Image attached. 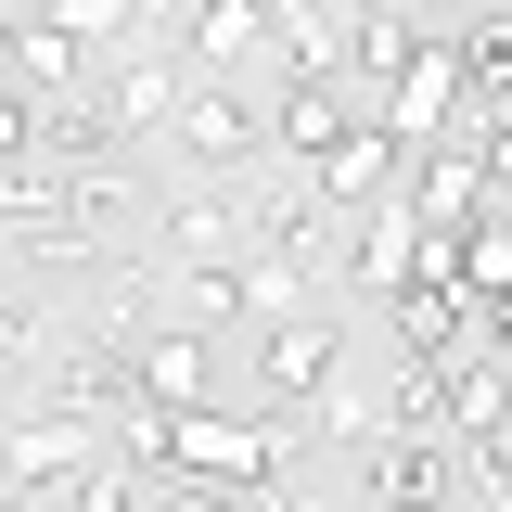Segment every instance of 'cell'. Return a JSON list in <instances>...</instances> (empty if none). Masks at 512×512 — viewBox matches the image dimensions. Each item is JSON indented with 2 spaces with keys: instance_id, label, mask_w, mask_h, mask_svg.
Segmentation results:
<instances>
[{
  "instance_id": "10",
  "label": "cell",
  "mask_w": 512,
  "mask_h": 512,
  "mask_svg": "<svg viewBox=\"0 0 512 512\" xmlns=\"http://www.w3.org/2000/svg\"><path fill=\"white\" fill-rule=\"evenodd\" d=\"M256 39H269V13H256V0H205V13H192V64H244Z\"/></svg>"
},
{
  "instance_id": "13",
  "label": "cell",
  "mask_w": 512,
  "mask_h": 512,
  "mask_svg": "<svg viewBox=\"0 0 512 512\" xmlns=\"http://www.w3.org/2000/svg\"><path fill=\"white\" fill-rule=\"evenodd\" d=\"M180 320H244V269H192L180 256Z\"/></svg>"
},
{
  "instance_id": "2",
  "label": "cell",
  "mask_w": 512,
  "mask_h": 512,
  "mask_svg": "<svg viewBox=\"0 0 512 512\" xmlns=\"http://www.w3.org/2000/svg\"><path fill=\"white\" fill-rule=\"evenodd\" d=\"M90 461H103V423H77V410L0 423V500H64V487H77Z\"/></svg>"
},
{
  "instance_id": "6",
  "label": "cell",
  "mask_w": 512,
  "mask_h": 512,
  "mask_svg": "<svg viewBox=\"0 0 512 512\" xmlns=\"http://www.w3.org/2000/svg\"><path fill=\"white\" fill-rule=\"evenodd\" d=\"M333 359H346V346H333V320H282V333H269V359H256V372H269V397H295V410H308V397H333Z\"/></svg>"
},
{
  "instance_id": "15",
  "label": "cell",
  "mask_w": 512,
  "mask_h": 512,
  "mask_svg": "<svg viewBox=\"0 0 512 512\" xmlns=\"http://www.w3.org/2000/svg\"><path fill=\"white\" fill-rule=\"evenodd\" d=\"M0 512H26V500H0Z\"/></svg>"
},
{
  "instance_id": "11",
  "label": "cell",
  "mask_w": 512,
  "mask_h": 512,
  "mask_svg": "<svg viewBox=\"0 0 512 512\" xmlns=\"http://www.w3.org/2000/svg\"><path fill=\"white\" fill-rule=\"evenodd\" d=\"M141 500H154V474H128V461H90L64 487V512H141Z\"/></svg>"
},
{
  "instance_id": "12",
  "label": "cell",
  "mask_w": 512,
  "mask_h": 512,
  "mask_svg": "<svg viewBox=\"0 0 512 512\" xmlns=\"http://www.w3.org/2000/svg\"><path fill=\"white\" fill-rule=\"evenodd\" d=\"M141 512H282V500H244V487H205V474H154Z\"/></svg>"
},
{
  "instance_id": "1",
  "label": "cell",
  "mask_w": 512,
  "mask_h": 512,
  "mask_svg": "<svg viewBox=\"0 0 512 512\" xmlns=\"http://www.w3.org/2000/svg\"><path fill=\"white\" fill-rule=\"evenodd\" d=\"M167 474H205V487H244V500H269L282 436H269V423H231V410H180V423H167Z\"/></svg>"
},
{
  "instance_id": "8",
  "label": "cell",
  "mask_w": 512,
  "mask_h": 512,
  "mask_svg": "<svg viewBox=\"0 0 512 512\" xmlns=\"http://www.w3.org/2000/svg\"><path fill=\"white\" fill-rule=\"evenodd\" d=\"M180 52H128L116 64V103H103V128H180Z\"/></svg>"
},
{
  "instance_id": "7",
  "label": "cell",
  "mask_w": 512,
  "mask_h": 512,
  "mask_svg": "<svg viewBox=\"0 0 512 512\" xmlns=\"http://www.w3.org/2000/svg\"><path fill=\"white\" fill-rule=\"evenodd\" d=\"M346 128H359V103H346V90H333V77H295V90H282V103H269V141H282V154H333V141H346Z\"/></svg>"
},
{
  "instance_id": "5",
  "label": "cell",
  "mask_w": 512,
  "mask_h": 512,
  "mask_svg": "<svg viewBox=\"0 0 512 512\" xmlns=\"http://www.w3.org/2000/svg\"><path fill=\"white\" fill-rule=\"evenodd\" d=\"M167 141L205 154V167H244V154H269V103H244V90H192Z\"/></svg>"
},
{
  "instance_id": "4",
  "label": "cell",
  "mask_w": 512,
  "mask_h": 512,
  "mask_svg": "<svg viewBox=\"0 0 512 512\" xmlns=\"http://www.w3.org/2000/svg\"><path fill=\"white\" fill-rule=\"evenodd\" d=\"M128 384H141V410H167V423H180V410H218V372H205L192 333H141V346H128Z\"/></svg>"
},
{
  "instance_id": "3",
  "label": "cell",
  "mask_w": 512,
  "mask_h": 512,
  "mask_svg": "<svg viewBox=\"0 0 512 512\" xmlns=\"http://www.w3.org/2000/svg\"><path fill=\"white\" fill-rule=\"evenodd\" d=\"M359 487H372V512H461V461H448V436H372Z\"/></svg>"
},
{
  "instance_id": "9",
  "label": "cell",
  "mask_w": 512,
  "mask_h": 512,
  "mask_svg": "<svg viewBox=\"0 0 512 512\" xmlns=\"http://www.w3.org/2000/svg\"><path fill=\"white\" fill-rule=\"evenodd\" d=\"M269 39H282L295 77H346V13H308V0H295V13H269Z\"/></svg>"
},
{
  "instance_id": "14",
  "label": "cell",
  "mask_w": 512,
  "mask_h": 512,
  "mask_svg": "<svg viewBox=\"0 0 512 512\" xmlns=\"http://www.w3.org/2000/svg\"><path fill=\"white\" fill-rule=\"evenodd\" d=\"M26 154H39V103H26V90H0V167H26Z\"/></svg>"
}]
</instances>
